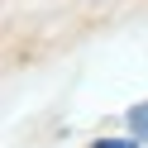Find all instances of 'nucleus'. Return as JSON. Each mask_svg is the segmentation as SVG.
<instances>
[{
	"label": "nucleus",
	"instance_id": "f257e3e1",
	"mask_svg": "<svg viewBox=\"0 0 148 148\" xmlns=\"http://www.w3.org/2000/svg\"><path fill=\"white\" fill-rule=\"evenodd\" d=\"M129 124H134V134L148 143V105H134V110H129Z\"/></svg>",
	"mask_w": 148,
	"mask_h": 148
},
{
	"label": "nucleus",
	"instance_id": "f03ea898",
	"mask_svg": "<svg viewBox=\"0 0 148 148\" xmlns=\"http://www.w3.org/2000/svg\"><path fill=\"white\" fill-rule=\"evenodd\" d=\"M91 148H138L134 138H100V143H91Z\"/></svg>",
	"mask_w": 148,
	"mask_h": 148
}]
</instances>
